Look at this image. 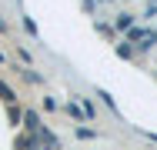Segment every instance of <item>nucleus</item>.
<instances>
[{
	"label": "nucleus",
	"instance_id": "nucleus-1",
	"mask_svg": "<svg viewBox=\"0 0 157 150\" xmlns=\"http://www.w3.org/2000/svg\"><path fill=\"white\" fill-rule=\"evenodd\" d=\"M40 140L47 144L50 150H57V140H54V133H47V130H40Z\"/></svg>",
	"mask_w": 157,
	"mask_h": 150
},
{
	"label": "nucleus",
	"instance_id": "nucleus-2",
	"mask_svg": "<svg viewBox=\"0 0 157 150\" xmlns=\"http://www.w3.org/2000/svg\"><path fill=\"white\" fill-rule=\"evenodd\" d=\"M0 97H3V100H13V90H10V87H3V84H0Z\"/></svg>",
	"mask_w": 157,
	"mask_h": 150
}]
</instances>
